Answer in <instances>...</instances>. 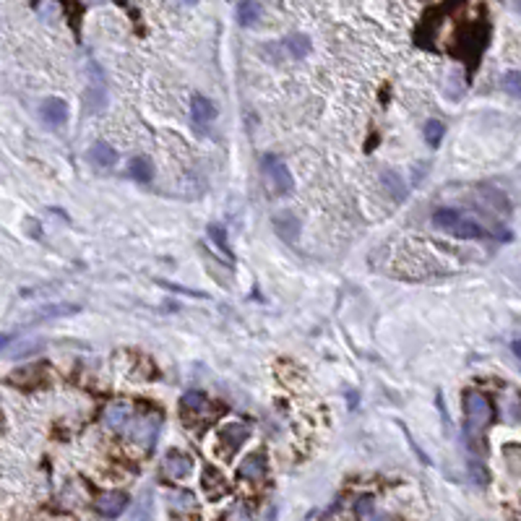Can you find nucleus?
I'll return each instance as SVG.
<instances>
[{
  "mask_svg": "<svg viewBox=\"0 0 521 521\" xmlns=\"http://www.w3.org/2000/svg\"><path fill=\"white\" fill-rule=\"evenodd\" d=\"M433 225L446 229V232H451V235L462 237V240H480V237H485V229L477 222L467 219L456 209H438L433 214Z\"/></svg>",
  "mask_w": 521,
  "mask_h": 521,
  "instance_id": "nucleus-1",
  "label": "nucleus"
},
{
  "mask_svg": "<svg viewBox=\"0 0 521 521\" xmlns=\"http://www.w3.org/2000/svg\"><path fill=\"white\" fill-rule=\"evenodd\" d=\"M261 172H264L266 186L274 190L276 196H289L295 190V180L289 175V167L285 165V159L276 154H266L261 159Z\"/></svg>",
  "mask_w": 521,
  "mask_h": 521,
  "instance_id": "nucleus-2",
  "label": "nucleus"
},
{
  "mask_svg": "<svg viewBox=\"0 0 521 521\" xmlns=\"http://www.w3.org/2000/svg\"><path fill=\"white\" fill-rule=\"evenodd\" d=\"M464 409H467V423L472 430H482L492 423L495 417V409H492V402L480 391H469L464 396Z\"/></svg>",
  "mask_w": 521,
  "mask_h": 521,
  "instance_id": "nucleus-3",
  "label": "nucleus"
},
{
  "mask_svg": "<svg viewBox=\"0 0 521 521\" xmlns=\"http://www.w3.org/2000/svg\"><path fill=\"white\" fill-rule=\"evenodd\" d=\"M126 433L130 438H136L141 446H154L159 433V417L157 414H141V417H130V423L126 425Z\"/></svg>",
  "mask_w": 521,
  "mask_h": 521,
  "instance_id": "nucleus-4",
  "label": "nucleus"
},
{
  "mask_svg": "<svg viewBox=\"0 0 521 521\" xmlns=\"http://www.w3.org/2000/svg\"><path fill=\"white\" fill-rule=\"evenodd\" d=\"M214 118H217V107H214L211 99L201 97V94H196V97L190 99V120H193V128L198 133H206V128L211 126Z\"/></svg>",
  "mask_w": 521,
  "mask_h": 521,
  "instance_id": "nucleus-5",
  "label": "nucleus"
},
{
  "mask_svg": "<svg viewBox=\"0 0 521 521\" xmlns=\"http://www.w3.org/2000/svg\"><path fill=\"white\" fill-rule=\"evenodd\" d=\"M248 435H250V428H248V425H243V423L225 425V428L219 430V446H222V451L235 453L237 448L248 441Z\"/></svg>",
  "mask_w": 521,
  "mask_h": 521,
  "instance_id": "nucleus-6",
  "label": "nucleus"
},
{
  "mask_svg": "<svg viewBox=\"0 0 521 521\" xmlns=\"http://www.w3.org/2000/svg\"><path fill=\"white\" fill-rule=\"evenodd\" d=\"M40 115H42V120L47 123L50 128H60V126L68 120V105H66L63 99H58V97H50V99H45V102H42Z\"/></svg>",
  "mask_w": 521,
  "mask_h": 521,
  "instance_id": "nucleus-7",
  "label": "nucleus"
},
{
  "mask_svg": "<svg viewBox=\"0 0 521 521\" xmlns=\"http://www.w3.org/2000/svg\"><path fill=\"white\" fill-rule=\"evenodd\" d=\"M271 225H274L276 235L282 237V240L297 243V237H300V219H297L292 211H279V214H274Z\"/></svg>",
  "mask_w": 521,
  "mask_h": 521,
  "instance_id": "nucleus-8",
  "label": "nucleus"
},
{
  "mask_svg": "<svg viewBox=\"0 0 521 521\" xmlns=\"http://www.w3.org/2000/svg\"><path fill=\"white\" fill-rule=\"evenodd\" d=\"M165 472H167L169 477H175V480H186V477H190V472H193V459L183 451L167 453V459H165Z\"/></svg>",
  "mask_w": 521,
  "mask_h": 521,
  "instance_id": "nucleus-9",
  "label": "nucleus"
},
{
  "mask_svg": "<svg viewBox=\"0 0 521 521\" xmlns=\"http://www.w3.org/2000/svg\"><path fill=\"white\" fill-rule=\"evenodd\" d=\"M126 506H128V498L123 492H105V495L97 498V511L102 516H107V519L120 516V513L126 511Z\"/></svg>",
  "mask_w": 521,
  "mask_h": 521,
  "instance_id": "nucleus-10",
  "label": "nucleus"
},
{
  "mask_svg": "<svg viewBox=\"0 0 521 521\" xmlns=\"http://www.w3.org/2000/svg\"><path fill=\"white\" fill-rule=\"evenodd\" d=\"M130 404H123V402H115L110 404L105 409V425L110 430H126V425L130 423Z\"/></svg>",
  "mask_w": 521,
  "mask_h": 521,
  "instance_id": "nucleus-11",
  "label": "nucleus"
},
{
  "mask_svg": "<svg viewBox=\"0 0 521 521\" xmlns=\"http://www.w3.org/2000/svg\"><path fill=\"white\" fill-rule=\"evenodd\" d=\"M89 159L99 169H110L115 167V162H118V151L110 146V144H105V141H97V144H91V149H89Z\"/></svg>",
  "mask_w": 521,
  "mask_h": 521,
  "instance_id": "nucleus-12",
  "label": "nucleus"
},
{
  "mask_svg": "<svg viewBox=\"0 0 521 521\" xmlns=\"http://www.w3.org/2000/svg\"><path fill=\"white\" fill-rule=\"evenodd\" d=\"M237 474L243 480H261L266 474V456L264 453H250L243 459V464L237 467Z\"/></svg>",
  "mask_w": 521,
  "mask_h": 521,
  "instance_id": "nucleus-13",
  "label": "nucleus"
},
{
  "mask_svg": "<svg viewBox=\"0 0 521 521\" xmlns=\"http://www.w3.org/2000/svg\"><path fill=\"white\" fill-rule=\"evenodd\" d=\"M91 70H94V81H91V86L86 89V112H97V110L105 107V99H107V94H105V86H102V76H99V70L91 66Z\"/></svg>",
  "mask_w": 521,
  "mask_h": 521,
  "instance_id": "nucleus-14",
  "label": "nucleus"
},
{
  "mask_svg": "<svg viewBox=\"0 0 521 521\" xmlns=\"http://www.w3.org/2000/svg\"><path fill=\"white\" fill-rule=\"evenodd\" d=\"M204 490L209 492V498H211V501L222 498V495H225V490H227L225 477H222L217 469H206V474H204Z\"/></svg>",
  "mask_w": 521,
  "mask_h": 521,
  "instance_id": "nucleus-15",
  "label": "nucleus"
},
{
  "mask_svg": "<svg viewBox=\"0 0 521 521\" xmlns=\"http://www.w3.org/2000/svg\"><path fill=\"white\" fill-rule=\"evenodd\" d=\"M128 175L133 177V180H138V183H151V177H154L151 159H149V157H136L128 165Z\"/></svg>",
  "mask_w": 521,
  "mask_h": 521,
  "instance_id": "nucleus-16",
  "label": "nucleus"
},
{
  "mask_svg": "<svg viewBox=\"0 0 521 521\" xmlns=\"http://www.w3.org/2000/svg\"><path fill=\"white\" fill-rule=\"evenodd\" d=\"M206 235H209V240L217 246V250L222 253V258H225L227 264L232 261V248H229V243H227V235H225V229L219 225H209V229H206Z\"/></svg>",
  "mask_w": 521,
  "mask_h": 521,
  "instance_id": "nucleus-17",
  "label": "nucleus"
},
{
  "mask_svg": "<svg viewBox=\"0 0 521 521\" xmlns=\"http://www.w3.org/2000/svg\"><path fill=\"white\" fill-rule=\"evenodd\" d=\"M169 508L172 511H180V513H188V511H193L196 508V501H193V495L186 490H175V492H169Z\"/></svg>",
  "mask_w": 521,
  "mask_h": 521,
  "instance_id": "nucleus-18",
  "label": "nucleus"
},
{
  "mask_svg": "<svg viewBox=\"0 0 521 521\" xmlns=\"http://www.w3.org/2000/svg\"><path fill=\"white\" fill-rule=\"evenodd\" d=\"M384 183H386V188H388V193H391L393 201H404V198H407V188H404L402 177L396 175V172L386 169V172H384Z\"/></svg>",
  "mask_w": 521,
  "mask_h": 521,
  "instance_id": "nucleus-19",
  "label": "nucleus"
},
{
  "mask_svg": "<svg viewBox=\"0 0 521 521\" xmlns=\"http://www.w3.org/2000/svg\"><path fill=\"white\" fill-rule=\"evenodd\" d=\"M258 13H261L258 3H237V21L243 27H253L258 21Z\"/></svg>",
  "mask_w": 521,
  "mask_h": 521,
  "instance_id": "nucleus-20",
  "label": "nucleus"
},
{
  "mask_svg": "<svg viewBox=\"0 0 521 521\" xmlns=\"http://www.w3.org/2000/svg\"><path fill=\"white\" fill-rule=\"evenodd\" d=\"M287 50H289V55L295 60H303L308 52H310V40L308 37H303V34H297V37H289L287 40Z\"/></svg>",
  "mask_w": 521,
  "mask_h": 521,
  "instance_id": "nucleus-21",
  "label": "nucleus"
},
{
  "mask_svg": "<svg viewBox=\"0 0 521 521\" xmlns=\"http://www.w3.org/2000/svg\"><path fill=\"white\" fill-rule=\"evenodd\" d=\"M423 133H425V141H428L433 149H438L441 146V138H443V133H446V128H443L441 120H428Z\"/></svg>",
  "mask_w": 521,
  "mask_h": 521,
  "instance_id": "nucleus-22",
  "label": "nucleus"
},
{
  "mask_svg": "<svg viewBox=\"0 0 521 521\" xmlns=\"http://www.w3.org/2000/svg\"><path fill=\"white\" fill-rule=\"evenodd\" d=\"M206 402H209L206 393H201V391H188L186 396H183V402H180V404H183V409H186V412H188V409H190V412H201V409L206 407Z\"/></svg>",
  "mask_w": 521,
  "mask_h": 521,
  "instance_id": "nucleus-23",
  "label": "nucleus"
},
{
  "mask_svg": "<svg viewBox=\"0 0 521 521\" xmlns=\"http://www.w3.org/2000/svg\"><path fill=\"white\" fill-rule=\"evenodd\" d=\"M225 521H253V519H250V511H248L243 503H235V506L227 511Z\"/></svg>",
  "mask_w": 521,
  "mask_h": 521,
  "instance_id": "nucleus-24",
  "label": "nucleus"
},
{
  "mask_svg": "<svg viewBox=\"0 0 521 521\" xmlns=\"http://www.w3.org/2000/svg\"><path fill=\"white\" fill-rule=\"evenodd\" d=\"M503 89H506L508 94H513V97H519V73H516V70H511V73L503 79Z\"/></svg>",
  "mask_w": 521,
  "mask_h": 521,
  "instance_id": "nucleus-25",
  "label": "nucleus"
},
{
  "mask_svg": "<svg viewBox=\"0 0 521 521\" xmlns=\"http://www.w3.org/2000/svg\"><path fill=\"white\" fill-rule=\"evenodd\" d=\"M370 511H373V498H370V495H363L360 501L354 503V513H357V516H368Z\"/></svg>",
  "mask_w": 521,
  "mask_h": 521,
  "instance_id": "nucleus-26",
  "label": "nucleus"
},
{
  "mask_svg": "<svg viewBox=\"0 0 521 521\" xmlns=\"http://www.w3.org/2000/svg\"><path fill=\"white\" fill-rule=\"evenodd\" d=\"M370 521H391V519H388L386 513H373V516H370Z\"/></svg>",
  "mask_w": 521,
  "mask_h": 521,
  "instance_id": "nucleus-27",
  "label": "nucleus"
},
{
  "mask_svg": "<svg viewBox=\"0 0 521 521\" xmlns=\"http://www.w3.org/2000/svg\"><path fill=\"white\" fill-rule=\"evenodd\" d=\"M8 342H10V336H8V334H0V349H3V347L8 345Z\"/></svg>",
  "mask_w": 521,
  "mask_h": 521,
  "instance_id": "nucleus-28",
  "label": "nucleus"
}]
</instances>
